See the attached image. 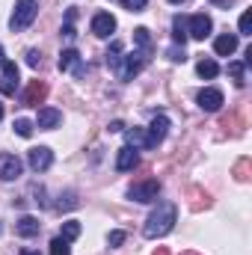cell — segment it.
Segmentation results:
<instances>
[{"label":"cell","instance_id":"obj_1","mask_svg":"<svg viewBox=\"0 0 252 255\" xmlns=\"http://www.w3.org/2000/svg\"><path fill=\"white\" fill-rule=\"evenodd\" d=\"M175 220H178V208L172 202H157V208L148 214V220L142 226V238H148V241L166 238L175 229Z\"/></svg>","mask_w":252,"mask_h":255},{"label":"cell","instance_id":"obj_2","mask_svg":"<svg viewBox=\"0 0 252 255\" xmlns=\"http://www.w3.org/2000/svg\"><path fill=\"white\" fill-rule=\"evenodd\" d=\"M36 15H39V0H18L12 18H9V30L12 33H24L36 21Z\"/></svg>","mask_w":252,"mask_h":255},{"label":"cell","instance_id":"obj_3","mask_svg":"<svg viewBox=\"0 0 252 255\" xmlns=\"http://www.w3.org/2000/svg\"><path fill=\"white\" fill-rule=\"evenodd\" d=\"M148 60H151V54H142V51L127 54V57H122V63L116 68V77H119V80H133V77L148 65Z\"/></svg>","mask_w":252,"mask_h":255},{"label":"cell","instance_id":"obj_4","mask_svg":"<svg viewBox=\"0 0 252 255\" xmlns=\"http://www.w3.org/2000/svg\"><path fill=\"white\" fill-rule=\"evenodd\" d=\"M157 196H160V181H154V178L127 187V199H133V202H145L148 205V202H157Z\"/></svg>","mask_w":252,"mask_h":255},{"label":"cell","instance_id":"obj_5","mask_svg":"<svg viewBox=\"0 0 252 255\" xmlns=\"http://www.w3.org/2000/svg\"><path fill=\"white\" fill-rule=\"evenodd\" d=\"M166 133H169V116L157 113V116L151 119L148 130H145V148H157V145L166 139Z\"/></svg>","mask_w":252,"mask_h":255},{"label":"cell","instance_id":"obj_6","mask_svg":"<svg viewBox=\"0 0 252 255\" xmlns=\"http://www.w3.org/2000/svg\"><path fill=\"white\" fill-rule=\"evenodd\" d=\"M18 83H21L18 65L12 63V60H3L0 63V95H15L18 92Z\"/></svg>","mask_w":252,"mask_h":255},{"label":"cell","instance_id":"obj_7","mask_svg":"<svg viewBox=\"0 0 252 255\" xmlns=\"http://www.w3.org/2000/svg\"><path fill=\"white\" fill-rule=\"evenodd\" d=\"M211 30H214V21H211V15H205V12H196L187 21V39L205 42V39L211 36Z\"/></svg>","mask_w":252,"mask_h":255},{"label":"cell","instance_id":"obj_8","mask_svg":"<svg viewBox=\"0 0 252 255\" xmlns=\"http://www.w3.org/2000/svg\"><path fill=\"white\" fill-rule=\"evenodd\" d=\"M196 101H199V107H202L205 113H217V110L226 104V98H223V92H220L217 86H205V89H199Z\"/></svg>","mask_w":252,"mask_h":255},{"label":"cell","instance_id":"obj_9","mask_svg":"<svg viewBox=\"0 0 252 255\" xmlns=\"http://www.w3.org/2000/svg\"><path fill=\"white\" fill-rule=\"evenodd\" d=\"M27 163H30L33 172H48V169L54 166V151H51L48 145H36V148H30Z\"/></svg>","mask_w":252,"mask_h":255},{"label":"cell","instance_id":"obj_10","mask_svg":"<svg viewBox=\"0 0 252 255\" xmlns=\"http://www.w3.org/2000/svg\"><path fill=\"white\" fill-rule=\"evenodd\" d=\"M24 172V163L18 154H0V181H15L21 178Z\"/></svg>","mask_w":252,"mask_h":255},{"label":"cell","instance_id":"obj_11","mask_svg":"<svg viewBox=\"0 0 252 255\" xmlns=\"http://www.w3.org/2000/svg\"><path fill=\"white\" fill-rule=\"evenodd\" d=\"M60 71H74L77 77H83L86 74V65H83V57L74 51V48H65L63 54H60Z\"/></svg>","mask_w":252,"mask_h":255},{"label":"cell","instance_id":"obj_12","mask_svg":"<svg viewBox=\"0 0 252 255\" xmlns=\"http://www.w3.org/2000/svg\"><path fill=\"white\" fill-rule=\"evenodd\" d=\"M110 33H116V18L110 12H98L92 18V36L98 39H110Z\"/></svg>","mask_w":252,"mask_h":255},{"label":"cell","instance_id":"obj_13","mask_svg":"<svg viewBox=\"0 0 252 255\" xmlns=\"http://www.w3.org/2000/svg\"><path fill=\"white\" fill-rule=\"evenodd\" d=\"M60 122H63V113L57 107H42L39 116H36V128L39 130H54V128H60Z\"/></svg>","mask_w":252,"mask_h":255},{"label":"cell","instance_id":"obj_14","mask_svg":"<svg viewBox=\"0 0 252 255\" xmlns=\"http://www.w3.org/2000/svg\"><path fill=\"white\" fill-rule=\"evenodd\" d=\"M136 163H139V148H133V145H122L119 154H116V169H119V172H130Z\"/></svg>","mask_w":252,"mask_h":255},{"label":"cell","instance_id":"obj_15","mask_svg":"<svg viewBox=\"0 0 252 255\" xmlns=\"http://www.w3.org/2000/svg\"><path fill=\"white\" fill-rule=\"evenodd\" d=\"M45 98H48V86H45L42 80H33V83L27 86V92H24V98H21V101H24L27 107H39Z\"/></svg>","mask_w":252,"mask_h":255},{"label":"cell","instance_id":"obj_16","mask_svg":"<svg viewBox=\"0 0 252 255\" xmlns=\"http://www.w3.org/2000/svg\"><path fill=\"white\" fill-rule=\"evenodd\" d=\"M235 51H238V36L235 33H223V36L214 39V54L217 57H232Z\"/></svg>","mask_w":252,"mask_h":255},{"label":"cell","instance_id":"obj_17","mask_svg":"<svg viewBox=\"0 0 252 255\" xmlns=\"http://www.w3.org/2000/svg\"><path fill=\"white\" fill-rule=\"evenodd\" d=\"M15 232L21 235V238H36L39 232H42V223L36 220V217H30V214H24L18 223H15Z\"/></svg>","mask_w":252,"mask_h":255},{"label":"cell","instance_id":"obj_18","mask_svg":"<svg viewBox=\"0 0 252 255\" xmlns=\"http://www.w3.org/2000/svg\"><path fill=\"white\" fill-rule=\"evenodd\" d=\"M133 45H136V51H142V54H151V51H154L151 33H148L145 27H136V30H133Z\"/></svg>","mask_w":252,"mask_h":255},{"label":"cell","instance_id":"obj_19","mask_svg":"<svg viewBox=\"0 0 252 255\" xmlns=\"http://www.w3.org/2000/svg\"><path fill=\"white\" fill-rule=\"evenodd\" d=\"M172 42L181 45V48H184V42H187V21H184V15H175V18H172Z\"/></svg>","mask_w":252,"mask_h":255},{"label":"cell","instance_id":"obj_20","mask_svg":"<svg viewBox=\"0 0 252 255\" xmlns=\"http://www.w3.org/2000/svg\"><path fill=\"white\" fill-rule=\"evenodd\" d=\"M125 145L145 148V128H125Z\"/></svg>","mask_w":252,"mask_h":255},{"label":"cell","instance_id":"obj_21","mask_svg":"<svg viewBox=\"0 0 252 255\" xmlns=\"http://www.w3.org/2000/svg\"><path fill=\"white\" fill-rule=\"evenodd\" d=\"M196 71H199V77H205V80H214L217 74H220V65H217V60H199L196 63Z\"/></svg>","mask_w":252,"mask_h":255},{"label":"cell","instance_id":"obj_22","mask_svg":"<svg viewBox=\"0 0 252 255\" xmlns=\"http://www.w3.org/2000/svg\"><path fill=\"white\" fill-rule=\"evenodd\" d=\"M74 21H77V9L71 6V9L65 12V24H63V36L68 39V42H74V39H77V30H74Z\"/></svg>","mask_w":252,"mask_h":255},{"label":"cell","instance_id":"obj_23","mask_svg":"<svg viewBox=\"0 0 252 255\" xmlns=\"http://www.w3.org/2000/svg\"><path fill=\"white\" fill-rule=\"evenodd\" d=\"M104 57H107V68H110V71H116L119 63H122V42H113V45L107 48V54H104Z\"/></svg>","mask_w":252,"mask_h":255},{"label":"cell","instance_id":"obj_24","mask_svg":"<svg viewBox=\"0 0 252 255\" xmlns=\"http://www.w3.org/2000/svg\"><path fill=\"white\" fill-rule=\"evenodd\" d=\"M226 71L232 74L235 86H247V65H244V63H229V68H226Z\"/></svg>","mask_w":252,"mask_h":255},{"label":"cell","instance_id":"obj_25","mask_svg":"<svg viewBox=\"0 0 252 255\" xmlns=\"http://www.w3.org/2000/svg\"><path fill=\"white\" fill-rule=\"evenodd\" d=\"M77 235H80V223H77V220H65V223H63V232H60V238L71 244Z\"/></svg>","mask_w":252,"mask_h":255},{"label":"cell","instance_id":"obj_26","mask_svg":"<svg viewBox=\"0 0 252 255\" xmlns=\"http://www.w3.org/2000/svg\"><path fill=\"white\" fill-rule=\"evenodd\" d=\"M15 133H18V136H24V139H30V136H33V122H30V119H15Z\"/></svg>","mask_w":252,"mask_h":255},{"label":"cell","instance_id":"obj_27","mask_svg":"<svg viewBox=\"0 0 252 255\" xmlns=\"http://www.w3.org/2000/svg\"><path fill=\"white\" fill-rule=\"evenodd\" d=\"M51 255H71V247H68V241H63L60 235L51 241Z\"/></svg>","mask_w":252,"mask_h":255},{"label":"cell","instance_id":"obj_28","mask_svg":"<svg viewBox=\"0 0 252 255\" xmlns=\"http://www.w3.org/2000/svg\"><path fill=\"white\" fill-rule=\"evenodd\" d=\"M166 57H169L172 63H184V60H187V51H184L181 45H172V48L166 51Z\"/></svg>","mask_w":252,"mask_h":255},{"label":"cell","instance_id":"obj_29","mask_svg":"<svg viewBox=\"0 0 252 255\" xmlns=\"http://www.w3.org/2000/svg\"><path fill=\"white\" fill-rule=\"evenodd\" d=\"M71 208H77V196L68 190L65 196H60V211H71Z\"/></svg>","mask_w":252,"mask_h":255},{"label":"cell","instance_id":"obj_30","mask_svg":"<svg viewBox=\"0 0 252 255\" xmlns=\"http://www.w3.org/2000/svg\"><path fill=\"white\" fill-rule=\"evenodd\" d=\"M238 27H241V36H252V15H250V12H244V15H241Z\"/></svg>","mask_w":252,"mask_h":255},{"label":"cell","instance_id":"obj_31","mask_svg":"<svg viewBox=\"0 0 252 255\" xmlns=\"http://www.w3.org/2000/svg\"><path fill=\"white\" fill-rule=\"evenodd\" d=\"M119 3H122V6H125L127 12H142V9H145V3H148V0H119Z\"/></svg>","mask_w":252,"mask_h":255},{"label":"cell","instance_id":"obj_32","mask_svg":"<svg viewBox=\"0 0 252 255\" xmlns=\"http://www.w3.org/2000/svg\"><path fill=\"white\" fill-rule=\"evenodd\" d=\"M27 65H30V68H39V65H42V54H39L36 48L27 51Z\"/></svg>","mask_w":252,"mask_h":255},{"label":"cell","instance_id":"obj_33","mask_svg":"<svg viewBox=\"0 0 252 255\" xmlns=\"http://www.w3.org/2000/svg\"><path fill=\"white\" fill-rule=\"evenodd\" d=\"M107 244H110L113 250H116V247H122V244H125V232H119V229H116V232H110V238H107Z\"/></svg>","mask_w":252,"mask_h":255},{"label":"cell","instance_id":"obj_34","mask_svg":"<svg viewBox=\"0 0 252 255\" xmlns=\"http://www.w3.org/2000/svg\"><path fill=\"white\" fill-rule=\"evenodd\" d=\"M110 130H113V133H116V130H125V125H122V122L116 119V122H110Z\"/></svg>","mask_w":252,"mask_h":255},{"label":"cell","instance_id":"obj_35","mask_svg":"<svg viewBox=\"0 0 252 255\" xmlns=\"http://www.w3.org/2000/svg\"><path fill=\"white\" fill-rule=\"evenodd\" d=\"M154 255H169V250H166V247H160V250H157Z\"/></svg>","mask_w":252,"mask_h":255},{"label":"cell","instance_id":"obj_36","mask_svg":"<svg viewBox=\"0 0 252 255\" xmlns=\"http://www.w3.org/2000/svg\"><path fill=\"white\" fill-rule=\"evenodd\" d=\"M21 255H39V253H33V250H24V253H21Z\"/></svg>","mask_w":252,"mask_h":255},{"label":"cell","instance_id":"obj_37","mask_svg":"<svg viewBox=\"0 0 252 255\" xmlns=\"http://www.w3.org/2000/svg\"><path fill=\"white\" fill-rule=\"evenodd\" d=\"M169 3H172V6H181V3H184V0H169Z\"/></svg>","mask_w":252,"mask_h":255},{"label":"cell","instance_id":"obj_38","mask_svg":"<svg viewBox=\"0 0 252 255\" xmlns=\"http://www.w3.org/2000/svg\"><path fill=\"white\" fill-rule=\"evenodd\" d=\"M3 60H6V57H3V45H0V63H3Z\"/></svg>","mask_w":252,"mask_h":255},{"label":"cell","instance_id":"obj_39","mask_svg":"<svg viewBox=\"0 0 252 255\" xmlns=\"http://www.w3.org/2000/svg\"><path fill=\"white\" fill-rule=\"evenodd\" d=\"M0 119H3V104H0Z\"/></svg>","mask_w":252,"mask_h":255}]
</instances>
